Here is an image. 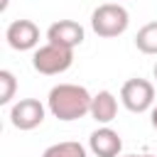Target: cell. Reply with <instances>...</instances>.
<instances>
[{
	"instance_id": "1",
	"label": "cell",
	"mask_w": 157,
	"mask_h": 157,
	"mask_svg": "<svg viewBox=\"0 0 157 157\" xmlns=\"http://www.w3.org/2000/svg\"><path fill=\"white\" fill-rule=\"evenodd\" d=\"M91 101H93V96L83 86H78V83H59V86H54L49 91L47 108L56 120L69 123V120H78L86 113H91Z\"/></svg>"
},
{
	"instance_id": "2",
	"label": "cell",
	"mask_w": 157,
	"mask_h": 157,
	"mask_svg": "<svg viewBox=\"0 0 157 157\" xmlns=\"http://www.w3.org/2000/svg\"><path fill=\"white\" fill-rule=\"evenodd\" d=\"M130 25V15L128 10L120 5V2H105V5H98L91 15V27L98 37H120Z\"/></svg>"
},
{
	"instance_id": "3",
	"label": "cell",
	"mask_w": 157,
	"mask_h": 157,
	"mask_svg": "<svg viewBox=\"0 0 157 157\" xmlns=\"http://www.w3.org/2000/svg\"><path fill=\"white\" fill-rule=\"evenodd\" d=\"M71 64H74V49L61 47V44H54V42H47L44 47H39L32 54V66L39 74H44V76L64 74Z\"/></svg>"
},
{
	"instance_id": "4",
	"label": "cell",
	"mask_w": 157,
	"mask_h": 157,
	"mask_svg": "<svg viewBox=\"0 0 157 157\" xmlns=\"http://www.w3.org/2000/svg\"><path fill=\"white\" fill-rule=\"evenodd\" d=\"M120 101L130 113H145L155 103V86L147 78H130L120 88Z\"/></svg>"
},
{
	"instance_id": "5",
	"label": "cell",
	"mask_w": 157,
	"mask_h": 157,
	"mask_svg": "<svg viewBox=\"0 0 157 157\" xmlns=\"http://www.w3.org/2000/svg\"><path fill=\"white\" fill-rule=\"evenodd\" d=\"M10 120L17 130H34L44 120V105L37 98H20L10 110Z\"/></svg>"
},
{
	"instance_id": "6",
	"label": "cell",
	"mask_w": 157,
	"mask_h": 157,
	"mask_svg": "<svg viewBox=\"0 0 157 157\" xmlns=\"http://www.w3.org/2000/svg\"><path fill=\"white\" fill-rule=\"evenodd\" d=\"M5 39L12 49L17 52H27V49H34L39 44V27L32 22V20H15L7 25L5 29Z\"/></svg>"
},
{
	"instance_id": "7",
	"label": "cell",
	"mask_w": 157,
	"mask_h": 157,
	"mask_svg": "<svg viewBox=\"0 0 157 157\" xmlns=\"http://www.w3.org/2000/svg\"><path fill=\"white\" fill-rule=\"evenodd\" d=\"M88 147H91V152L96 157H118L120 150H123V140H120V135L113 128L103 125V128H98V130L91 132Z\"/></svg>"
},
{
	"instance_id": "8",
	"label": "cell",
	"mask_w": 157,
	"mask_h": 157,
	"mask_svg": "<svg viewBox=\"0 0 157 157\" xmlns=\"http://www.w3.org/2000/svg\"><path fill=\"white\" fill-rule=\"evenodd\" d=\"M47 39L54 42V44L74 49V47H78L83 42V27L78 22H74V20H59L47 29Z\"/></svg>"
},
{
	"instance_id": "9",
	"label": "cell",
	"mask_w": 157,
	"mask_h": 157,
	"mask_svg": "<svg viewBox=\"0 0 157 157\" xmlns=\"http://www.w3.org/2000/svg\"><path fill=\"white\" fill-rule=\"evenodd\" d=\"M88 115L96 123H101V125H108L110 120H115V115H118V101H115V96L110 91H98L93 96V101H91V113Z\"/></svg>"
},
{
	"instance_id": "10",
	"label": "cell",
	"mask_w": 157,
	"mask_h": 157,
	"mask_svg": "<svg viewBox=\"0 0 157 157\" xmlns=\"http://www.w3.org/2000/svg\"><path fill=\"white\" fill-rule=\"evenodd\" d=\"M135 47L142 54H157V22H147L135 34Z\"/></svg>"
},
{
	"instance_id": "11",
	"label": "cell",
	"mask_w": 157,
	"mask_h": 157,
	"mask_svg": "<svg viewBox=\"0 0 157 157\" xmlns=\"http://www.w3.org/2000/svg\"><path fill=\"white\" fill-rule=\"evenodd\" d=\"M42 157H86V147L81 142L66 140V142H56V145L47 147L42 152Z\"/></svg>"
},
{
	"instance_id": "12",
	"label": "cell",
	"mask_w": 157,
	"mask_h": 157,
	"mask_svg": "<svg viewBox=\"0 0 157 157\" xmlns=\"http://www.w3.org/2000/svg\"><path fill=\"white\" fill-rule=\"evenodd\" d=\"M15 88H17V81H15V74L2 69L0 71V103H10L12 96H15Z\"/></svg>"
},
{
	"instance_id": "13",
	"label": "cell",
	"mask_w": 157,
	"mask_h": 157,
	"mask_svg": "<svg viewBox=\"0 0 157 157\" xmlns=\"http://www.w3.org/2000/svg\"><path fill=\"white\" fill-rule=\"evenodd\" d=\"M152 128H155V130H157V105H155V108H152Z\"/></svg>"
},
{
	"instance_id": "14",
	"label": "cell",
	"mask_w": 157,
	"mask_h": 157,
	"mask_svg": "<svg viewBox=\"0 0 157 157\" xmlns=\"http://www.w3.org/2000/svg\"><path fill=\"white\" fill-rule=\"evenodd\" d=\"M125 157H152V155H125Z\"/></svg>"
},
{
	"instance_id": "15",
	"label": "cell",
	"mask_w": 157,
	"mask_h": 157,
	"mask_svg": "<svg viewBox=\"0 0 157 157\" xmlns=\"http://www.w3.org/2000/svg\"><path fill=\"white\" fill-rule=\"evenodd\" d=\"M7 2H10V0H2V5H0V7H2V10H7Z\"/></svg>"
},
{
	"instance_id": "16",
	"label": "cell",
	"mask_w": 157,
	"mask_h": 157,
	"mask_svg": "<svg viewBox=\"0 0 157 157\" xmlns=\"http://www.w3.org/2000/svg\"><path fill=\"white\" fill-rule=\"evenodd\" d=\"M152 74H155V78H157V64H155V66H152Z\"/></svg>"
}]
</instances>
